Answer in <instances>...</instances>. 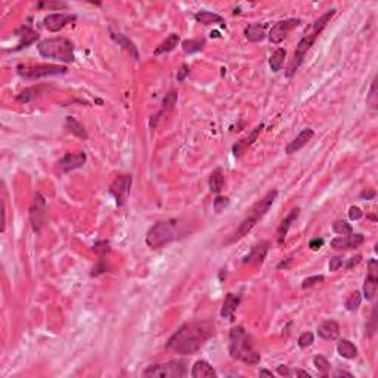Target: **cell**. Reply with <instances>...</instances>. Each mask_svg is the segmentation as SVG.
<instances>
[{"instance_id":"cell-1","label":"cell","mask_w":378,"mask_h":378,"mask_svg":"<svg viewBox=\"0 0 378 378\" xmlns=\"http://www.w3.org/2000/svg\"><path fill=\"white\" fill-rule=\"evenodd\" d=\"M214 334V325L207 321H193L184 324L167 341V349L179 355L198 352Z\"/></svg>"},{"instance_id":"cell-2","label":"cell","mask_w":378,"mask_h":378,"mask_svg":"<svg viewBox=\"0 0 378 378\" xmlns=\"http://www.w3.org/2000/svg\"><path fill=\"white\" fill-rule=\"evenodd\" d=\"M229 353L234 359L242 361L248 365H256L260 362V353H257L251 344V338L242 327H235L229 334Z\"/></svg>"},{"instance_id":"cell-3","label":"cell","mask_w":378,"mask_h":378,"mask_svg":"<svg viewBox=\"0 0 378 378\" xmlns=\"http://www.w3.org/2000/svg\"><path fill=\"white\" fill-rule=\"evenodd\" d=\"M277 196H278V190H277V189H272V190H269L262 199H259V201L250 208L248 216L241 222L239 228L236 229V232L234 234L232 239H231L229 242L238 241V239H241V238H244V236L247 235V234L257 225V222L262 220V219L266 216V213L269 211V208L274 205Z\"/></svg>"},{"instance_id":"cell-4","label":"cell","mask_w":378,"mask_h":378,"mask_svg":"<svg viewBox=\"0 0 378 378\" xmlns=\"http://www.w3.org/2000/svg\"><path fill=\"white\" fill-rule=\"evenodd\" d=\"M182 235H184V231H181L179 220L170 219V220H163V222L155 223L148 231V234L145 236V242L149 248L158 250Z\"/></svg>"},{"instance_id":"cell-5","label":"cell","mask_w":378,"mask_h":378,"mask_svg":"<svg viewBox=\"0 0 378 378\" xmlns=\"http://www.w3.org/2000/svg\"><path fill=\"white\" fill-rule=\"evenodd\" d=\"M40 56L46 59H55L59 62H73L74 61V46L68 39L55 37L42 40L37 45Z\"/></svg>"},{"instance_id":"cell-6","label":"cell","mask_w":378,"mask_h":378,"mask_svg":"<svg viewBox=\"0 0 378 378\" xmlns=\"http://www.w3.org/2000/svg\"><path fill=\"white\" fill-rule=\"evenodd\" d=\"M145 377L182 378L188 376V370L184 361H169L160 365H151L143 371Z\"/></svg>"},{"instance_id":"cell-7","label":"cell","mask_w":378,"mask_h":378,"mask_svg":"<svg viewBox=\"0 0 378 378\" xmlns=\"http://www.w3.org/2000/svg\"><path fill=\"white\" fill-rule=\"evenodd\" d=\"M16 71L24 79H42V77H50V76H59L65 74L68 70L67 67L55 65V64H19L16 67Z\"/></svg>"},{"instance_id":"cell-8","label":"cell","mask_w":378,"mask_h":378,"mask_svg":"<svg viewBox=\"0 0 378 378\" xmlns=\"http://www.w3.org/2000/svg\"><path fill=\"white\" fill-rule=\"evenodd\" d=\"M318 36H319V34H316V33H313V31H309V33H306V36H303V37L300 39V42H298L297 46H295L294 58H292V61H291L289 65H288L286 77H292V76L295 74V71H297V70L300 68V65L303 64L306 53L309 52L310 47L313 46V43H315V40L318 39Z\"/></svg>"},{"instance_id":"cell-9","label":"cell","mask_w":378,"mask_h":378,"mask_svg":"<svg viewBox=\"0 0 378 378\" xmlns=\"http://www.w3.org/2000/svg\"><path fill=\"white\" fill-rule=\"evenodd\" d=\"M130 187H132V176H129V175L118 176L111 184L109 193L115 198V202H117L118 207H123L126 204L129 192H130Z\"/></svg>"},{"instance_id":"cell-10","label":"cell","mask_w":378,"mask_h":378,"mask_svg":"<svg viewBox=\"0 0 378 378\" xmlns=\"http://www.w3.org/2000/svg\"><path fill=\"white\" fill-rule=\"evenodd\" d=\"M300 24H301V19H298V18H289V19L280 21V22H277V24L271 28L268 37H269V40H271L272 43L278 45V43H281V42H284V40L286 39V36L289 34L291 30H294V28L298 27Z\"/></svg>"},{"instance_id":"cell-11","label":"cell","mask_w":378,"mask_h":378,"mask_svg":"<svg viewBox=\"0 0 378 378\" xmlns=\"http://www.w3.org/2000/svg\"><path fill=\"white\" fill-rule=\"evenodd\" d=\"M45 219H46V201L40 193H36L33 204L30 207V220L34 232H39L42 229Z\"/></svg>"},{"instance_id":"cell-12","label":"cell","mask_w":378,"mask_h":378,"mask_svg":"<svg viewBox=\"0 0 378 378\" xmlns=\"http://www.w3.org/2000/svg\"><path fill=\"white\" fill-rule=\"evenodd\" d=\"M77 19L76 15H71V13H62V12H58V13H49L47 16H45L43 19V25L46 28L47 31L50 33H58L59 30H62L65 25L74 22Z\"/></svg>"},{"instance_id":"cell-13","label":"cell","mask_w":378,"mask_h":378,"mask_svg":"<svg viewBox=\"0 0 378 378\" xmlns=\"http://www.w3.org/2000/svg\"><path fill=\"white\" fill-rule=\"evenodd\" d=\"M378 285V262L377 260H370L368 263V277L364 284V295L367 300H373L376 292H377Z\"/></svg>"},{"instance_id":"cell-14","label":"cell","mask_w":378,"mask_h":378,"mask_svg":"<svg viewBox=\"0 0 378 378\" xmlns=\"http://www.w3.org/2000/svg\"><path fill=\"white\" fill-rule=\"evenodd\" d=\"M365 238L362 234H350V235L338 236L331 241V247L334 250H349V248H358L362 245Z\"/></svg>"},{"instance_id":"cell-15","label":"cell","mask_w":378,"mask_h":378,"mask_svg":"<svg viewBox=\"0 0 378 378\" xmlns=\"http://www.w3.org/2000/svg\"><path fill=\"white\" fill-rule=\"evenodd\" d=\"M269 251V242L268 241H260L256 245H253L251 251L244 257V263H256V265H262L268 256Z\"/></svg>"},{"instance_id":"cell-16","label":"cell","mask_w":378,"mask_h":378,"mask_svg":"<svg viewBox=\"0 0 378 378\" xmlns=\"http://www.w3.org/2000/svg\"><path fill=\"white\" fill-rule=\"evenodd\" d=\"M313 136H315V132H313L312 129H309V127H307V129H303L292 141L286 145V148H285L286 155H291V154L297 152L298 149H301L304 145H307V142L310 141Z\"/></svg>"},{"instance_id":"cell-17","label":"cell","mask_w":378,"mask_h":378,"mask_svg":"<svg viewBox=\"0 0 378 378\" xmlns=\"http://www.w3.org/2000/svg\"><path fill=\"white\" fill-rule=\"evenodd\" d=\"M86 163V154L77 152V154H65L61 160V167L64 172H73L77 169H82Z\"/></svg>"},{"instance_id":"cell-18","label":"cell","mask_w":378,"mask_h":378,"mask_svg":"<svg viewBox=\"0 0 378 378\" xmlns=\"http://www.w3.org/2000/svg\"><path fill=\"white\" fill-rule=\"evenodd\" d=\"M300 216V208L298 207H295V208H292L289 213H288V216L286 217H284V220L281 222V225L278 226V231H277V239H278V244H283L284 241H285V236L288 234V231H289V228H291V225L297 220V217Z\"/></svg>"},{"instance_id":"cell-19","label":"cell","mask_w":378,"mask_h":378,"mask_svg":"<svg viewBox=\"0 0 378 378\" xmlns=\"http://www.w3.org/2000/svg\"><path fill=\"white\" fill-rule=\"evenodd\" d=\"M263 127H265V124L262 123V124H259L248 136H245L244 139H241L239 142H236L235 145H234V148H232V152H234V155L235 157H239L248 146H251L254 142L257 141V138H259V135H260V132L263 130Z\"/></svg>"},{"instance_id":"cell-20","label":"cell","mask_w":378,"mask_h":378,"mask_svg":"<svg viewBox=\"0 0 378 378\" xmlns=\"http://www.w3.org/2000/svg\"><path fill=\"white\" fill-rule=\"evenodd\" d=\"M318 335L322 340L327 341H334L340 335V325L335 321H325L318 327Z\"/></svg>"},{"instance_id":"cell-21","label":"cell","mask_w":378,"mask_h":378,"mask_svg":"<svg viewBox=\"0 0 378 378\" xmlns=\"http://www.w3.org/2000/svg\"><path fill=\"white\" fill-rule=\"evenodd\" d=\"M193 18L202 24V25H211V24H220V27H226V21L223 16H220L219 13L214 12H208V10H199L193 15Z\"/></svg>"},{"instance_id":"cell-22","label":"cell","mask_w":378,"mask_h":378,"mask_svg":"<svg viewBox=\"0 0 378 378\" xmlns=\"http://www.w3.org/2000/svg\"><path fill=\"white\" fill-rule=\"evenodd\" d=\"M190 376L193 378H216L217 373L213 370V367L205 361H196L192 367Z\"/></svg>"},{"instance_id":"cell-23","label":"cell","mask_w":378,"mask_h":378,"mask_svg":"<svg viewBox=\"0 0 378 378\" xmlns=\"http://www.w3.org/2000/svg\"><path fill=\"white\" fill-rule=\"evenodd\" d=\"M239 295H235V294H228L225 301H223V307H222V312H220V316L225 318V319H229V321H234V313H235L236 307L239 306Z\"/></svg>"},{"instance_id":"cell-24","label":"cell","mask_w":378,"mask_h":378,"mask_svg":"<svg viewBox=\"0 0 378 378\" xmlns=\"http://www.w3.org/2000/svg\"><path fill=\"white\" fill-rule=\"evenodd\" d=\"M111 39L118 45V46H121L123 49H126L127 52H129V55L135 59V61H138L139 59V52H138V47L135 46V43L130 40V39H127L126 36H123V34H120V33H112L111 31Z\"/></svg>"},{"instance_id":"cell-25","label":"cell","mask_w":378,"mask_h":378,"mask_svg":"<svg viewBox=\"0 0 378 378\" xmlns=\"http://www.w3.org/2000/svg\"><path fill=\"white\" fill-rule=\"evenodd\" d=\"M245 39L248 42H262L266 37V25L265 24H250L245 31Z\"/></svg>"},{"instance_id":"cell-26","label":"cell","mask_w":378,"mask_h":378,"mask_svg":"<svg viewBox=\"0 0 378 378\" xmlns=\"http://www.w3.org/2000/svg\"><path fill=\"white\" fill-rule=\"evenodd\" d=\"M18 34H19L18 37L21 39V43L18 45L16 50H19V49H22V47H27L28 45H31L33 42H36V40L39 39V33L34 31L30 25L21 27V28L18 30Z\"/></svg>"},{"instance_id":"cell-27","label":"cell","mask_w":378,"mask_h":378,"mask_svg":"<svg viewBox=\"0 0 378 378\" xmlns=\"http://www.w3.org/2000/svg\"><path fill=\"white\" fill-rule=\"evenodd\" d=\"M337 352H338V355H340L341 358H344V359H353V358H356V355H358L356 346H355L352 341H349V340H340V341L337 343Z\"/></svg>"},{"instance_id":"cell-28","label":"cell","mask_w":378,"mask_h":378,"mask_svg":"<svg viewBox=\"0 0 378 378\" xmlns=\"http://www.w3.org/2000/svg\"><path fill=\"white\" fill-rule=\"evenodd\" d=\"M65 127H67L73 135H76L77 138H80V139H88L86 127H85L79 120H76L74 117H67V118H65Z\"/></svg>"},{"instance_id":"cell-29","label":"cell","mask_w":378,"mask_h":378,"mask_svg":"<svg viewBox=\"0 0 378 378\" xmlns=\"http://www.w3.org/2000/svg\"><path fill=\"white\" fill-rule=\"evenodd\" d=\"M335 13H337V9H330V10H327L324 15H321V16L312 24V30H310V31H313V33H316V34H321L322 30L327 27V24L334 18Z\"/></svg>"},{"instance_id":"cell-30","label":"cell","mask_w":378,"mask_h":378,"mask_svg":"<svg viewBox=\"0 0 378 378\" xmlns=\"http://www.w3.org/2000/svg\"><path fill=\"white\" fill-rule=\"evenodd\" d=\"M223 185H225V176H223L222 170L217 169L211 173V176L208 179V188L214 193H220V190L223 189Z\"/></svg>"},{"instance_id":"cell-31","label":"cell","mask_w":378,"mask_h":378,"mask_svg":"<svg viewBox=\"0 0 378 378\" xmlns=\"http://www.w3.org/2000/svg\"><path fill=\"white\" fill-rule=\"evenodd\" d=\"M179 42H181V37L178 36V34H170L160 46L157 47L155 50H154V53L155 55H161V53H167V52H172L175 47H178L179 45Z\"/></svg>"},{"instance_id":"cell-32","label":"cell","mask_w":378,"mask_h":378,"mask_svg":"<svg viewBox=\"0 0 378 378\" xmlns=\"http://www.w3.org/2000/svg\"><path fill=\"white\" fill-rule=\"evenodd\" d=\"M285 56H286V50H285V49H277V50L272 53V56H271V59H269V65H271V70H272L274 73L281 71V68H283L284 65V61H285Z\"/></svg>"},{"instance_id":"cell-33","label":"cell","mask_w":378,"mask_h":378,"mask_svg":"<svg viewBox=\"0 0 378 378\" xmlns=\"http://www.w3.org/2000/svg\"><path fill=\"white\" fill-rule=\"evenodd\" d=\"M362 292L361 291H353L347 298H346V303H344V306H346V309L349 310V312H355V310H358L359 307H361V304H362Z\"/></svg>"},{"instance_id":"cell-34","label":"cell","mask_w":378,"mask_h":378,"mask_svg":"<svg viewBox=\"0 0 378 378\" xmlns=\"http://www.w3.org/2000/svg\"><path fill=\"white\" fill-rule=\"evenodd\" d=\"M39 94H40L39 88H27V89H24L22 92L16 94V100L22 102V103H28V102L34 100L39 96Z\"/></svg>"},{"instance_id":"cell-35","label":"cell","mask_w":378,"mask_h":378,"mask_svg":"<svg viewBox=\"0 0 378 378\" xmlns=\"http://www.w3.org/2000/svg\"><path fill=\"white\" fill-rule=\"evenodd\" d=\"M313 365L316 367V370L319 371L321 376H324V377H328V376H330L331 365L327 358H324V356H321V355L315 356V358H313Z\"/></svg>"},{"instance_id":"cell-36","label":"cell","mask_w":378,"mask_h":378,"mask_svg":"<svg viewBox=\"0 0 378 378\" xmlns=\"http://www.w3.org/2000/svg\"><path fill=\"white\" fill-rule=\"evenodd\" d=\"M204 45H205V42H204L202 39H198V40L190 39V40H185V42L182 43V47H184V52H185V53H195V52L202 50Z\"/></svg>"},{"instance_id":"cell-37","label":"cell","mask_w":378,"mask_h":378,"mask_svg":"<svg viewBox=\"0 0 378 378\" xmlns=\"http://www.w3.org/2000/svg\"><path fill=\"white\" fill-rule=\"evenodd\" d=\"M332 231L335 232V234H338V235H350V234H353V228H352V225H349L347 222H344V220H337V222H334V225H332Z\"/></svg>"},{"instance_id":"cell-38","label":"cell","mask_w":378,"mask_h":378,"mask_svg":"<svg viewBox=\"0 0 378 378\" xmlns=\"http://www.w3.org/2000/svg\"><path fill=\"white\" fill-rule=\"evenodd\" d=\"M229 205V198L228 196H222V195H217L213 201V207H214V211L217 214H220L226 207Z\"/></svg>"},{"instance_id":"cell-39","label":"cell","mask_w":378,"mask_h":378,"mask_svg":"<svg viewBox=\"0 0 378 378\" xmlns=\"http://www.w3.org/2000/svg\"><path fill=\"white\" fill-rule=\"evenodd\" d=\"M313 341H315V335L312 334V332H303L300 337H298V346L301 347V349H307V347H310L312 344H313Z\"/></svg>"},{"instance_id":"cell-40","label":"cell","mask_w":378,"mask_h":378,"mask_svg":"<svg viewBox=\"0 0 378 378\" xmlns=\"http://www.w3.org/2000/svg\"><path fill=\"white\" fill-rule=\"evenodd\" d=\"M325 281V278L322 277V275H315V277H309V278H306L303 284H301V286L306 289V288H312V286H315V285H318V284H322Z\"/></svg>"},{"instance_id":"cell-41","label":"cell","mask_w":378,"mask_h":378,"mask_svg":"<svg viewBox=\"0 0 378 378\" xmlns=\"http://www.w3.org/2000/svg\"><path fill=\"white\" fill-rule=\"evenodd\" d=\"M37 7L39 9H65V7H68V4L67 3H64V1H40L39 4H37Z\"/></svg>"},{"instance_id":"cell-42","label":"cell","mask_w":378,"mask_h":378,"mask_svg":"<svg viewBox=\"0 0 378 378\" xmlns=\"http://www.w3.org/2000/svg\"><path fill=\"white\" fill-rule=\"evenodd\" d=\"M176 100H178V94H176L175 91H172L170 94H166V97H164V100H163V111H166V109L175 106ZM163 111H161V112H163Z\"/></svg>"},{"instance_id":"cell-43","label":"cell","mask_w":378,"mask_h":378,"mask_svg":"<svg viewBox=\"0 0 378 378\" xmlns=\"http://www.w3.org/2000/svg\"><path fill=\"white\" fill-rule=\"evenodd\" d=\"M367 102L373 106V108H377V82L374 80L373 85H371V91H370V94L367 97Z\"/></svg>"},{"instance_id":"cell-44","label":"cell","mask_w":378,"mask_h":378,"mask_svg":"<svg viewBox=\"0 0 378 378\" xmlns=\"http://www.w3.org/2000/svg\"><path fill=\"white\" fill-rule=\"evenodd\" d=\"M343 265H344V259H343V256H335V257H332V259L330 260L328 269H330V272H335V271H338Z\"/></svg>"},{"instance_id":"cell-45","label":"cell","mask_w":378,"mask_h":378,"mask_svg":"<svg viewBox=\"0 0 378 378\" xmlns=\"http://www.w3.org/2000/svg\"><path fill=\"white\" fill-rule=\"evenodd\" d=\"M349 217H350V220L358 222V220H361V219L364 217V211H362L358 205H352V207L349 208Z\"/></svg>"},{"instance_id":"cell-46","label":"cell","mask_w":378,"mask_h":378,"mask_svg":"<svg viewBox=\"0 0 378 378\" xmlns=\"http://www.w3.org/2000/svg\"><path fill=\"white\" fill-rule=\"evenodd\" d=\"M94 251L97 254H105L109 251V244L108 241H97L94 245Z\"/></svg>"},{"instance_id":"cell-47","label":"cell","mask_w":378,"mask_h":378,"mask_svg":"<svg viewBox=\"0 0 378 378\" xmlns=\"http://www.w3.org/2000/svg\"><path fill=\"white\" fill-rule=\"evenodd\" d=\"M108 271V266H106V263L103 262V260H100L96 266L94 268V271H92V277H97V275H102V274H105Z\"/></svg>"},{"instance_id":"cell-48","label":"cell","mask_w":378,"mask_h":378,"mask_svg":"<svg viewBox=\"0 0 378 378\" xmlns=\"http://www.w3.org/2000/svg\"><path fill=\"white\" fill-rule=\"evenodd\" d=\"M188 76H189V67L187 65V64H184V65L181 67V70L178 71V82H184Z\"/></svg>"},{"instance_id":"cell-49","label":"cell","mask_w":378,"mask_h":378,"mask_svg":"<svg viewBox=\"0 0 378 378\" xmlns=\"http://www.w3.org/2000/svg\"><path fill=\"white\" fill-rule=\"evenodd\" d=\"M376 316H377V309H374L373 310V316H371V322H370V325L367 327V330H368V335H373L374 332H376Z\"/></svg>"},{"instance_id":"cell-50","label":"cell","mask_w":378,"mask_h":378,"mask_svg":"<svg viewBox=\"0 0 378 378\" xmlns=\"http://www.w3.org/2000/svg\"><path fill=\"white\" fill-rule=\"evenodd\" d=\"M322 245H324V239H321V238H315V239H312V241L309 242V248L313 250V251L319 250Z\"/></svg>"},{"instance_id":"cell-51","label":"cell","mask_w":378,"mask_h":378,"mask_svg":"<svg viewBox=\"0 0 378 378\" xmlns=\"http://www.w3.org/2000/svg\"><path fill=\"white\" fill-rule=\"evenodd\" d=\"M277 373H278L281 377H288V376H291V370H289L288 367H285V365H280L278 370H277Z\"/></svg>"},{"instance_id":"cell-52","label":"cell","mask_w":378,"mask_h":378,"mask_svg":"<svg viewBox=\"0 0 378 378\" xmlns=\"http://www.w3.org/2000/svg\"><path fill=\"white\" fill-rule=\"evenodd\" d=\"M376 196V190H362L361 192V198L364 199H373Z\"/></svg>"},{"instance_id":"cell-53","label":"cell","mask_w":378,"mask_h":378,"mask_svg":"<svg viewBox=\"0 0 378 378\" xmlns=\"http://www.w3.org/2000/svg\"><path fill=\"white\" fill-rule=\"evenodd\" d=\"M361 259H362V256H356V257H352L350 259V262L347 263V268L350 269V268H353V266H356L359 262H361Z\"/></svg>"},{"instance_id":"cell-54","label":"cell","mask_w":378,"mask_h":378,"mask_svg":"<svg viewBox=\"0 0 378 378\" xmlns=\"http://www.w3.org/2000/svg\"><path fill=\"white\" fill-rule=\"evenodd\" d=\"M334 377H353V376L350 373H346V371H337L334 374Z\"/></svg>"},{"instance_id":"cell-55","label":"cell","mask_w":378,"mask_h":378,"mask_svg":"<svg viewBox=\"0 0 378 378\" xmlns=\"http://www.w3.org/2000/svg\"><path fill=\"white\" fill-rule=\"evenodd\" d=\"M294 374H295V376H298V377H307V378L310 377V374H309V373H306V371H300V370H298V371H295Z\"/></svg>"},{"instance_id":"cell-56","label":"cell","mask_w":378,"mask_h":378,"mask_svg":"<svg viewBox=\"0 0 378 378\" xmlns=\"http://www.w3.org/2000/svg\"><path fill=\"white\" fill-rule=\"evenodd\" d=\"M259 374H260V376H266V377H274V374H272L271 371H266V370H260Z\"/></svg>"}]
</instances>
